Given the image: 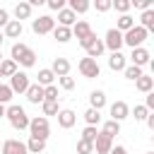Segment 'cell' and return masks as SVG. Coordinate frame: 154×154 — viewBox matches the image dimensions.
Segmentation results:
<instances>
[{
  "mask_svg": "<svg viewBox=\"0 0 154 154\" xmlns=\"http://www.w3.org/2000/svg\"><path fill=\"white\" fill-rule=\"evenodd\" d=\"M10 60H14V63H17V65H22V67H34V65H36V53H34L26 43L17 41V43H12Z\"/></svg>",
  "mask_w": 154,
  "mask_h": 154,
  "instance_id": "6da1fadb",
  "label": "cell"
},
{
  "mask_svg": "<svg viewBox=\"0 0 154 154\" xmlns=\"http://www.w3.org/2000/svg\"><path fill=\"white\" fill-rule=\"evenodd\" d=\"M7 120H10V125L14 128V130H29V116H26V111L19 106V103H12V106H7Z\"/></svg>",
  "mask_w": 154,
  "mask_h": 154,
  "instance_id": "7a4b0ae2",
  "label": "cell"
},
{
  "mask_svg": "<svg viewBox=\"0 0 154 154\" xmlns=\"http://www.w3.org/2000/svg\"><path fill=\"white\" fill-rule=\"evenodd\" d=\"M51 135V125H48V118L46 116H34L29 120V137H36V140H48Z\"/></svg>",
  "mask_w": 154,
  "mask_h": 154,
  "instance_id": "3957f363",
  "label": "cell"
},
{
  "mask_svg": "<svg viewBox=\"0 0 154 154\" xmlns=\"http://www.w3.org/2000/svg\"><path fill=\"white\" fill-rule=\"evenodd\" d=\"M147 29L144 26H140V24H135L130 31H125L123 34V46H130V48H142V43L147 41Z\"/></svg>",
  "mask_w": 154,
  "mask_h": 154,
  "instance_id": "277c9868",
  "label": "cell"
},
{
  "mask_svg": "<svg viewBox=\"0 0 154 154\" xmlns=\"http://www.w3.org/2000/svg\"><path fill=\"white\" fill-rule=\"evenodd\" d=\"M77 70H79V75L87 77V79H94V77L101 75V67H99V63H96L94 58H82V60L77 63Z\"/></svg>",
  "mask_w": 154,
  "mask_h": 154,
  "instance_id": "5b68a950",
  "label": "cell"
},
{
  "mask_svg": "<svg viewBox=\"0 0 154 154\" xmlns=\"http://www.w3.org/2000/svg\"><path fill=\"white\" fill-rule=\"evenodd\" d=\"M31 29H34V34H38V36H43V34H53V29H55V19H53L51 14H41L38 19L31 22Z\"/></svg>",
  "mask_w": 154,
  "mask_h": 154,
  "instance_id": "8992f818",
  "label": "cell"
},
{
  "mask_svg": "<svg viewBox=\"0 0 154 154\" xmlns=\"http://www.w3.org/2000/svg\"><path fill=\"white\" fill-rule=\"evenodd\" d=\"M29 84H31V82H29V75L22 72V70H17V75L10 77V89H12L14 94H26Z\"/></svg>",
  "mask_w": 154,
  "mask_h": 154,
  "instance_id": "52a82bcc",
  "label": "cell"
},
{
  "mask_svg": "<svg viewBox=\"0 0 154 154\" xmlns=\"http://www.w3.org/2000/svg\"><path fill=\"white\" fill-rule=\"evenodd\" d=\"M103 46L111 51V53H118L120 48H123V34L113 26V29H108L106 31V38H103Z\"/></svg>",
  "mask_w": 154,
  "mask_h": 154,
  "instance_id": "ba28073f",
  "label": "cell"
},
{
  "mask_svg": "<svg viewBox=\"0 0 154 154\" xmlns=\"http://www.w3.org/2000/svg\"><path fill=\"white\" fill-rule=\"evenodd\" d=\"M0 154H29V152H26V142L14 140V137H12V140H5Z\"/></svg>",
  "mask_w": 154,
  "mask_h": 154,
  "instance_id": "9c48e42d",
  "label": "cell"
},
{
  "mask_svg": "<svg viewBox=\"0 0 154 154\" xmlns=\"http://www.w3.org/2000/svg\"><path fill=\"white\" fill-rule=\"evenodd\" d=\"M130 116V106L125 103V101H113L111 103V120H125Z\"/></svg>",
  "mask_w": 154,
  "mask_h": 154,
  "instance_id": "30bf717a",
  "label": "cell"
},
{
  "mask_svg": "<svg viewBox=\"0 0 154 154\" xmlns=\"http://www.w3.org/2000/svg\"><path fill=\"white\" fill-rule=\"evenodd\" d=\"M75 123H77V113H75L72 108H63V111L58 113V125H60L63 130H70Z\"/></svg>",
  "mask_w": 154,
  "mask_h": 154,
  "instance_id": "8fae6325",
  "label": "cell"
},
{
  "mask_svg": "<svg viewBox=\"0 0 154 154\" xmlns=\"http://www.w3.org/2000/svg\"><path fill=\"white\" fill-rule=\"evenodd\" d=\"M26 101H29V103H43V101H46V96H43V87H41L38 82L29 84V89H26Z\"/></svg>",
  "mask_w": 154,
  "mask_h": 154,
  "instance_id": "7c38bea8",
  "label": "cell"
},
{
  "mask_svg": "<svg viewBox=\"0 0 154 154\" xmlns=\"http://www.w3.org/2000/svg\"><path fill=\"white\" fill-rule=\"evenodd\" d=\"M75 24H77V14H75L70 7H65V10L58 12V26H67V29H72Z\"/></svg>",
  "mask_w": 154,
  "mask_h": 154,
  "instance_id": "4fadbf2b",
  "label": "cell"
},
{
  "mask_svg": "<svg viewBox=\"0 0 154 154\" xmlns=\"http://www.w3.org/2000/svg\"><path fill=\"white\" fill-rule=\"evenodd\" d=\"M111 149H113V140H111L108 135L99 132V137H96V142H94V152H96V154H108Z\"/></svg>",
  "mask_w": 154,
  "mask_h": 154,
  "instance_id": "5bb4252c",
  "label": "cell"
},
{
  "mask_svg": "<svg viewBox=\"0 0 154 154\" xmlns=\"http://www.w3.org/2000/svg\"><path fill=\"white\" fill-rule=\"evenodd\" d=\"M130 60H132V65H137V67H142V65H149V51L147 48H132V53H130Z\"/></svg>",
  "mask_w": 154,
  "mask_h": 154,
  "instance_id": "9a60e30c",
  "label": "cell"
},
{
  "mask_svg": "<svg viewBox=\"0 0 154 154\" xmlns=\"http://www.w3.org/2000/svg\"><path fill=\"white\" fill-rule=\"evenodd\" d=\"M51 70H53L55 77H67L70 75V60L67 58H55L53 65H51Z\"/></svg>",
  "mask_w": 154,
  "mask_h": 154,
  "instance_id": "2e32d148",
  "label": "cell"
},
{
  "mask_svg": "<svg viewBox=\"0 0 154 154\" xmlns=\"http://www.w3.org/2000/svg\"><path fill=\"white\" fill-rule=\"evenodd\" d=\"M22 31H24V26H22V22H17V19H10V22H7V26L2 29L5 38H19V36H22Z\"/></svg>",
  "mask_w": 154,
  "mask_h": 154,
  "instance_id": "e0dca14e",
  "label": "cell"
},
{
  "mask_svg": "<svg viewBox=\"0 0 154 154\" xmlns=\"http://www.w3.org/2000/svg\"><path fill=\"white\" fill-rule=\"evenodd\" d=\"M108 67L113 70V72H120V70H125L128 67V60H125V55L118 51V53H111V58H108Z\"/></svg>",
  "mask_w": 154,
  "mask_h": 154,
  "instance_id": "ac0fdd59",
  "label": "cell"
},
{
  "mask_svg": "<svg viewBox=\"0 0 154 154\" xmlns=\"http://www.w3.org/2000/svg\"><path fill=\"white\" fill-rule=\"evenodd\" d=\"M89 108H96V111H101L103 106H106V94L101 91V89H94L91 94H89Z\"/></svg>",
  "mask_w": 154,
  "mask_h": 154,
  "instance_id": "d6986e66",
  "label": "cell"
},
{
  "mask_svg": "<svg viewBox=\"0 0 154 154\" xmlns=\"http://www.w3.org/2000/svg\"><path fill=\"white\" fill-rule=\"evenodd\" d=\"M140 26H144L147 34H154V10H144L140 14Z\"/></svg>",
  "mask_w": 154,
  "mask_h": 154,
  "instance_id": "ffe728a7",
  "label": "cell"
},
{
  "mask_svg": "<svg viewBox=\"0 0 154 154\" xmlns=\"http://www.w3.org/2000/svg\"><path fill=\"white\" fill-rule=\"evenodd\" d=\"M31 5L29 2H17L14 5V17H17V22H22V19H29L31 17Z\"/></svg>",
  "mask_w": 154,
  "mask_h": 154,
  "instance_id": "44dd1931",
  "label": "cell"
},
{
  "mask_svg": "<svg viewBox=\"0 0 154 154\" xmlns=\"http://www.w3.org/2000/svg\"><path fill=\"white\" fill-rule=\"evenodd\" d=\"M132 26H135V17H130V14H120V17H118V22H116V29H118L120 34L130 31Z\"/></svg>",
  "mask_w": 154,
  "mask_h": 154,
  "instance_id": "7402d4cb",
  "label": "cell"
},
{
  "mask_svg": "<svg viewBox=\"0 0 154 154\" xmlns=\"http://www.w3.org/2000/svg\"><path fill=\"white\" fill-rule=\"evenodd\" d=\"M89 34H91V26H89V22H82V19H79V22L72 26V36H77L79 41H82V38H87Z\"/></svg>",
  "mask_w": 154,
  "mask_h": 154,
  "instance_id": "603a6c76",
  "label": "cell"
},
{
  "mask_svg": "<svg viewBox=\"0 0 154 154\" xmlns=\"http://www.w3.org/2000/svg\"><path fill=\"white\" fill-rule=\"evenodd\" d=\"M135 87H137V91H142V94H149V91L154 89V77H149V75H142V77L135 82Z\"/></svg>",
  "mask_w": 154,
  "mask_h": 154,
  "instance_id": "cb8c5ba5",
  "label": "cell"
},
{
  "mask_svg": "<svg viewBox=\"0 0 154 154\" xmlns=\"http://www.w3.org/2000/svg\"><path fill=\"white\" fill-rule=\"evenodd\" d=\"M53 38H55L58 43H67V41L72 38V29H67V26H55V29H53Z\"/></svg>",
  "mask_w": 154,
  "mask_h": 154,
  "instance_id": "d4e9b609",
  "label": "cell"
},
{
  "mask_svg": "<svg viewBox=\"0 0 154 154\" xmlns=\"http://www.w3.org/2000/svg\"><path fill=\"white\" fill-rule=\"evenodd\" d=\"M53 79H55V75H53V70L51 67H43V70H38V84L46 89V87H51L53 84Z\"/></svg>",
  "mask_w": 154,
  "mask_h": 154,
  "instance_id": "484cf974",
  "label": "cell"
},
{
  "mask_svg": "<svg viewBox=\"0 0 154 154\" xmlns=\"http://www.w3.org/2000/svg\"><path fill=\"white\" fill-rule=\"evenodd\" d=\"M43 149H46V142L43 140H36V137H29L26 140V152L29 154H41Z\"/></svg>",
  "mask_w": 154,
  "mask_h": 154,
  "instance_id": "4316f807",
  "label": "cell"
},
{
  "mask_svg": "<svg viewBox=\"0 0 154 154\" xmlns=\"http://www.w3.org/2000/svg\"><path fill=\"white\" fill-rule=\"evenodd\" d=\"M103 51H106L103 41H101V38H96V41H94V43H91V46L87 48V58H94V60H96V58H99V55H101Z\"/></svg>",
  "mask_w": 154,
  "mask_h": 154,
  "instance_id": "83f0119b",
  "label": "cell"
},
{
  "mask_svg": "<svg viewBox=\"0 0 154 154\" xmlns=\"http://www.w3.org/2000/svg\"><path fill=\"white\" fill-rule=\"evenodd\" d=\"M0 75H2V77H12V75H17V63L10 60V58L2 60V63H0Z\"/></svg>",
  "mask_w": 154,
  "mask_h": 154,
  "instance_id": "f1b7e54d",
  "label": "cell"
},
{
  "mask_svg": "<svg viewBox=\"0 0 154 154\" xmlns=\"http://www.w3.org/2000/svg\"><path fill=\"white\" fill-rule=\"evenodd\" d=\"M84 120H87V125H99L101 123V111H96V108H87L84 111Z\"/></svg>",
  "mask_w": 154,
  "mask_h": 154,
  "instance_id": "f546056e",
  "label": "cell"
},
{
  "mask_svg": "<svg viewBox=\"0 0 154 154\" xmlns=\"http://www.w3.org/2000/svg\"><path fill=\"white\" fill-rule=\"evenodd\" d=\"M101 132H103V135H108V137L113 140V137H116V135L120 132V123H118V120H106V123H103V130H101Z\"/></svg>",
  "mask_w": 154,
  "mask_h": 154,
  "instance_id": "4dcf8cb0",
  "label": "cell"
},
{
  "mask_svg": "<svg viewBox=\"0 0 154 154\" xmlns=\"http://www.w3.org/2000/svg\"><path fill=\"white\" fill-rule=\"evenodd\" d=\"M89 7H91L89 0H70V10H72L75 14H84Z\"/></svg>",
  "mask_w": 154,
  "mask_h": 154,
  "instance_id": "1f68e13d",
  "label": "cell"
},
{
  "mask_svg": "<svg viewBox=\"0 0 154 154\" xmlns=\"http://www.w3.org/2000/svg\"><path fill=\"white\" fill-rule=\"evenodd\" d=\"M123 75H125L128 79H132V82H137V79H140V77H142L144 72H142V67H137V65H128V67L123 70Z\"/></svg>",
  "mask_w": 154,
  "mask_h": 154,
  "instance_id": "d6a6232c",
  "label": "cell"
},
{
  "mask_svg": "<svg viewBox=\"0 0 154 154\" xmlns=\"http://www.w3.org/2000/svg\"><path fill=\"white\" fill-rule=\"evenodd\" d=\"M41 111H43V116H46V118H48V116H58V113H60L58 101H43V103H41Z\"/></svg>",
  "mask_w": 154,
  "mask_h": 154,
  "instance_id": "836d02e7",
  "label": "cell"
},
{
  "mask_svg": "<svg viewBox=\"0 0 154 154\" xmlns=\"http://www.w3.org/2000/svg\"><path fill=\"white\" fill-rule=\"evenodd\" d=\"M96 137H99L96 128H94V125H87V128L82 130V137H79V140H84V142H91V144H94V142H96Z\"/></svg>",
  "mask_w": 154,
  "mask_h": 154,
  "instance_id": "e575fe53",
  "label": "cell"
},
{
  "mask_svg": "<svg viewBox=\"0 0 154 154\" xmlns=\"http://www.w3.org/2000/svg\"><path fill=\"white\" fill-rule=\"evenodd\" d=\"M132 116H135V120L144 123V120H147V116H149V111H147V106H144V103H137V106L132 108Z\"/></svg>",
  "mask_w": 154,
  "mask_h": 154,
  "instance_id": "d590c367",
  "label": "cell"
},
{
  "mask_svg": "<svg viewBox=\"0 0 154 154\" xmlns=\"http://www.w3.org/2000/svg\"><path fill=\"white\" fill-rule=\"evenodd\" d=\"M12 94H14V91L10 89V84H2V82H0V103H2V106H5L7 101H12Z\"/></svg>",
  "mask_w": 154,
  "mask_h": 154,
  "instance_id": "8d00e7d4",
  "label": "cell"
},
{
  "mask_svg": "<svg viewBox=\"0 0 154 154\" xmlns=\"http://www.w3.org/2000/svg\"><path fill=\"white\" fill-rule=\"evenodd\" d=\"M111 5H113V7H116L120 14H128V10L132 7V5H130V0H113Z\"/></svg>",
  "mask_w": 154,
  "mask_h": 154,
  "instance_id": "74e56055",
  "label": "cell"
},
{
  "mask_svg": "<svg viewBox=\"0 0 154 154\" xmlns=\"http://www.w3.org/2000/svg\"><path fill=\"white\" fill-rule=\"evenodd\" d=\"M43 96H46V101H58V87H55V84L46 87V89H43Z\"/></svg>",
  "mask_w": 154,
  "mask_h": 154,
  "instance_id": "f35d334b",
  "label": "cell"
},
{
  "mask_svg": "<svg viewBox=\"0 0 154 154\" xmlns=\"http://www.w3.org/2000/svg\"><path fill=\"white\" fill-rule=\"evenodd\" d=\"M91 152H94V144L91 142H84V140L77 142V154H91Z\"/></svg>",
  "mask_w": 154,
  "mask_h": 154,
  "instance_id": "ab89813d",
  "label": "cell"
},
{
  "mask_svg": "<svg viewBox=\"0 0 154 154\" xmlns=\"http://www.w3.org/2000/svg\"><path fill=\"white\" fill-rule=\"evenodd\" d=\"M130 5H135L137 10H152V5H154V0H130Z\"/></svg>",
  "mask_w": 154,
  "mask_h": 154,
  "instance_id": "60d3db41",
  "label": "cell"
},
{
  "mask_svg": "<svg viewBox=\"0 0 154 154\" xmlns=\"http://www.w3.org/2000/svg\"><path fill=\"white\" fill-rule=\"evenodd\" d=\"M58 84H60L63 89H67V91H70V89H75V79H72L70 75H67V77H58Z\"/></svg>",
  "mask_w": 154,
  "mask_h": 154,
  "instance_id": "b9f144b4",
  "label": "cell"
},
{
  "mask_svg": "<svg viewBox=\"0 0 154 154\" xmlns=\"http://www.w3.org/2000/svg\"><path fill=\"white\" fill-rule=\"evenodd\" d=\"M94 7H96V12H108L113 5H111V0H96Z\"/></svg>",
  "mask_w": 154,
  "mask_h": 154,
  "instance_id": "7bdbcfd3",
  "label": "cell"
},
{
  "mask_svg": "<svg viewBox=\"0 0 154 154\" xmlns=\"http://www.w3.org/2000/svg\"><path fill=\"white\" fill-rule=\"evenodd\" d=\"M46 5H48L53 12H60V10H65V0H48Z\"/></svg>",
  "mask_w": 154,
  "mask_h": 154,
  "instance_id": "ee69618b",
  "label": "cell"
},
{
  "mask_svg": "<svg viewBox=\"0 0 154 154\" xmlns=\"http://www.w3.org/2000/svg\"><path fill=\"white\" fill-rule=\"evenodd\" d=\"M144 106H147V111H149V113H154V89L144 96Z\"/></svg>",
  "mask_w": 154,
  "mask_h": 154,
  "instance_id": "f6af8a7d",
  "label": "cell"
},
{
  "mask_svg": "<svg viewBox=\"0 0 154 154\" xmlns=\"http://www.w3.org/2000/svg\"><path fill=\"white\" fill-rule=\"evenodd\" d=\"M94 41H96V34H94V31H91V34H89V36H87V38H82V41H79V46H82V48H84V51H87V48H89V46H91V43H94Z\"/></svg>",
  "mask_w": 154,
  "mask_h": 154,
  "instance_id": "bcb514c9",
  "label": "cell"
},
{
  "mask_svg": "<svg viewBox=\"0 0 154 154\" xmlns=\"http://www.w3.org/2000/svg\"><path fill=\"white\" fill-rule=\"evenodd\" d=\"M7 22H10V12H7V10H2V7H0V26H2V29H5V26H7Z\"/></svg>",
  "mask_w": 154,
  "mask_h": 154,
  "instance_id": "7dc6e473",
  "label": "cell"
},
{
  "mask_svg": "<svg viewBox=\"0 0 154 154\" xmlns=\"http://www.w3.org/2000/svg\"><path fill=\"white\" fill-rule=\"evenodd\" d=\"M108 154H128V149H125L123 144H113V149H111Z\"/></svg>",
  "mask_w": 154,
  "mask_h": 154,
  "instance_id": "c3c4849f",
  "label": "cell"
},
{
  "mask_svg": "<svg viewBox=\"0 0 154 154\" xmlns=\"http://www.w3.org/2000/svg\"><path fill=\"white\" fill-rule=\"evenodd\" d=\"M144 123H147V125H149V130H152V132H154V113H149V116H147V120H144Z\"/></svg>",
  "mask_w": 154,
  "mask_h": 154,
  "instance_id": "681fc988",
  "label": "cell"
},
{
  "mask_svg": "<svg viewBox=\"0 0 154 154\" xmlns=\"http://www.w3.org/2000/svg\"><path fill=\"white\" fill-rule=\"evenodd\" d=\"M5 113H7V108H5V106H2V103H0V118H2V116H5Z\"/></svg>",
  "mask_w": 154,
  "mask_h": 154,
  "instance_id": "f907efd6",
  "label": "cell"
},
{
  "mask_svg": "<svg viewBox=\"0 0 154 154\" xmlns=\"http://www.w3.org/2000/svg\"><path fill=\"white\" fill-rule=\"evenodd\" d=\"M149 70H152V77H154V58L149 60Z\"/></svg>",
  "mask_w": 154,
  "mask_h": 154,
  "instance_id": "816d5d0a",
  "label": "cell"
},
{
  "mask_svg": "<svg viewBox=\"0 0 154 154\" xmlns=\"http://www.w3.org/2000/svg\"><path fill=\"white\" fill-rule=\"evenodd\" d=\"M2 41H5V34H2V31H0V46H2Z\"/></svg>",
  "mask_w": 154,
  "mask_h": 154,
  "instance_id": "f5cc1de1",
  "label": "cell"
},
{
  "mask_svg": "<svg viewBox=\"0 0 154 154\" xmlns=\"http://www.w3.org/2000/svg\"><path fill=\"white\" fill-rule=\"evenodd\" d=\"M0 149H2V140H0Z\"/></svg>",
  "mask_w": 154,
  "mask_h": 154,
  "instance_id": "db71d44e",
  "label": "cell"
},
{
  "mask_svg": "<svg viewBox=\"0 0 154 154\" xmlns=\"http://www.w3.org/2000/svg\"><path fill=\"white\" fill-rule=\"evenodd\" d=\"M0 63H2V53H0Z\"/></svg>",
  "mask_w": 154,
  "mask_h": 154,
  "instance_id": "11a10c76",
  "label": "cell"
},
{
  "mask_svg": "<svg viewBox=\"0 0 154 154\" xmlns=\"http://www.w3.org/2000/svg\"><path fill=\"white\" fill-rule=\"evenodd\" d=\"M147 154H154V152H147Z\"/></svg>",
  "mask_w": 154,
  "mask_h": 154,
  "instance_id": "9f6ffc18",
  "label": "cell"
},
{
  "mask_svg": "<svg viewBox=\"0 0 154 154\" xmlns=\"http://www.w3.org/2000/svg\"><path fill=\"white\" fill-rule=\"evenodd\" d=\"M152 142H154V135H152Z\"/></svg>",
  "mask_w": 154,
  "mask_h": 154,
  "instance_id": "6f0895ef",
  "label": "cell"
},
{
  "mask_svg": "<svg viewBox=\"0 0 154 154\" xmlns=\"http://www.w3.org/2000/svg\"><path fill=\"white\" fill-rule=\"evenodd\" d=\"M0 77H2V75H0Z\"/></svg>",
  "mask_w": 154,
  "mask_h": 154,
  "instance_id": "680465c9",
  "label": "cell"
}]
</instances>
